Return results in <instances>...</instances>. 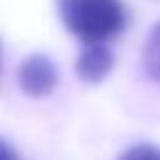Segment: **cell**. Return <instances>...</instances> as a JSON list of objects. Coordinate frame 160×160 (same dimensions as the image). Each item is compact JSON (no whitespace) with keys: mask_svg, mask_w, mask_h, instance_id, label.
Instances as JSON below:
<instances>
[{"mask_svg":"<svg viewBox=\"0 0 160 160\" xmlns=\"http://www.w3.org/2000/svg\"><path fill=\"white\" fill-rule=\"evenodd\" d=\"M58 68L55 62L42 55V52H32L28 55L20 68H18V82H20V90L30 98H45L55 90L58 85Z\"/></svg>","mask_w":160,"mask_h":160,"instance_id":"7a4b0ae2","label":"cell"},{"mask_svg":"<svg viewBox=\"0 0 160 160\" xmlns=\"http://www.w3.org/2000/svg\"><path fill=\"white\" fill-rule=\"evenodd\" d=\"M68 32L82 45H108L128 28V10L120 0H55Z\"/></svg>","mask_w":160,"mask_h":160,"instance_id":"6da1fadb","label":"cell"},{"mask_svg":"<svg viewBox=\"0 0 160 160\" xmlns=\"http://www.w3.org/2000/svg\"><path fill=\"white\" fill-rule=\"evenodd\" d=\"M112 70V50L108 45H82L75 60V72L85 82H100Z\"/></svg>","mask_w":160,"mask_h":160,"instance_id":"3957f363","label":"cell"},{"mask_svg":"<svg viewBox=\"0 0 160 160\" xmlns=\"http://www.w3.org/2000/svg\"><path fill=\"white\" fill-rule=\"evenodd\" d=\"M0 160H20L18 152H15V148L10 142H5L2 138H0Z\"/></svg>","mask_w":160,"mask_h":160,"instance_id":"8992f818","label":"cell"},{"mask_svg":"<svg viewBox=\"0 0 160 160\" xmlns=\"http://www.w3.org/2000/svg\"><path fill=\"white\" fill-rule=\"evenodd\" d=\"M142 72L160 85V22L150 30L142 45Z\"/></svg>","mask_w":160,"mask_h":160,"instance_id":"277c9868","label":"cell"},{"mask_svg":"<svg viewBox=\"0 0 160 160\" xmlns=\"http://www.w3.org/2000/svg\"><path fill=\"white\" fill-rule=\"evenodd\" d=\"M118 160H160V148H155L150 142H140V145H132L125 152H120Z\"/></svg>","mask_w":160,"mask_h":160,"instance_id":"5b68a950","label":"cell"}]
</instances>
